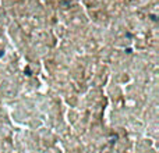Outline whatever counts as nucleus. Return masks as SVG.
Returning <instances> with one entry per match:
<instances>
[]
</instances>
